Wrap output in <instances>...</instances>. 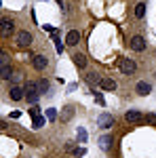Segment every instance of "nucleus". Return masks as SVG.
<instances>
[{"mask_svg": "<svg viewBox=\"0 0 156 158\" xmlns=\"http://www.w3.org/2000/svg\"><path fill=\"white\" fill-rule=\"evenodd\" d=\"M74 63H76L78 68H84V65H86V57L80 55V53H76V55H74Z\"/></svg>", "mask_w": 156, "mask_h": 158, "instance_id": "a211bd4d", "label": "nucleus"}, {"mask_svg": "<svg viewBox=\"0 0 156 158\" xmlns=\"http://www.w3.org/2000/svg\"><path fill=\"white\" fill-rule=\"evenodd\" d=\"M25 99H27L30 103H36L38 99H40V91H38L36 82H27V85H25Z\"/></svg>", "mask_w": 156, "mask_h": 158, "instance_id": "f257e3e1", "label": "nucleus"}, {"mask_svg": "<svg viewBox=\"0 0 156 158\" xmlns=\"http://www.w3.org/2000/svg\"><path fill=\"white\" fill-rule=\"evenodd\" d=\"M32 63H34V68H36V70H44V68L48 65V59L44 57V55H34Z\"/></svg>", "mask_w": 156, "mask_h": 158, "instance_id": "9d476101", "label": "nucleus"}, {"mask_svg": "<svg viewBox=\"0 0 156 158\" xmlns=\"http://www.w3.org/2000/svg\"><path fill=\"white\" fill-rule=\"evenodd\" d=\"M55 47H57V53H63V44H61L59 40H57V42H55Z\"/></svg>", "mask_w": 156, "mask_h": 158, "instance_id": "bb28decb", "label": "nucleus"}, {"mask_svg": "<svg viewBox=\"0 0 156 158\" xmlns=\"http://www.w3.org/2000/svg\"><path fill=\"white\" fill-rule=\"evenodd\" d=\"M72 116H74V106H65L61 110V122H68Z\"/></svg>", "mask_w": 156, "mask_h": 158, "instance_id": "4468645a", "label": "nucleus"}, {"mask_svg": "<svg viewBox=\"0 0 156 158\" xmlns=\"http://www.w3.org/2000/svg\"><path fill=\"white\" fill-rule=\"evenodd\" d=\"M145 122H150V124L156 127V114H145Z\"/></svg>", "mask_w": 156, "mask_h": 158, "instance_id": "b1692460", "label": "nucleus"}, {"mask_svg": "<svg viewBox=\"0 0 156 158\" xmlns=\"http://www.w3.org/2000/svg\"><path fill=\"white\" fill-rule=\"evenodd\" d=\"M47 118H48V120H55V118H57V110H55V108H48L47 110Z\"/></svg>", "mask_w": 156, "mask_h": 158, "instance_id": "5701e85b", "label": "nucleus"}, {"mask_svg": "<svg viewBox=\"0 0 156 158\" xmlns=\"http://www.w3.org/2000/svg\"><path fill=\"white\" fill-rule=\"evenodd\" d=\"M129 44H131V49H133V51H137V53H139V51H144V49H145V38H144V36H133Z\"/></svg>", "mask_w": 156, "mask_h": 158, "instance_id": "0eeeda50", "label": "nucleus"}, {"mask_svg": "<svg viewBox=\"0 0 156 158\" xmlns=\"http://www.w3.org/2000/svg\"><path fill=\"white\" fill-rule=\"evenodd\" d=\"M97 124H99L101 129H110V127L114 124L112 114H99V116H97Z\"/></svg>", "mask_w": 156, "mask_h": 158, "instance_id": "423d86ee", "label": "nucleus"}, {"mask_svg": "<svg viewBox=\"0 0 156 158\" xmlns=\"http://www.w3.org/2000/svg\"><path fill=\"white\" fill-rule=\"evenodd\" d=\"M76 86H78V85H76V82H72V85L68 86V93H72V91H76Z\"/></svg>", "mask_w": 156, "mask_h": 158, "instance_id": "cd10ccee", "label": "nucleus"}, {"mask_svg": "<svg viewBox=\"0 0 156 158\" xmlns=\"http://www.w3.org/2000/svg\"><path fill=\"white\" fill-rule=\"evenodd\" d=\"M86 82L91 86H95V85H101V76L95 72H91V74H86Z\"/></svg>", "mask_w": 156, "mask_h": 158, "instance_id": "2eb2a0df", "label": "nucleus"}, {"mask_svg": "<svg viewBox=\"0 0 156 158\" xmlns=\"http://www.w3.org/2000/svg\"><path fill=\"white\" fill-rule=\"evenodd\" d=\"M44 124H47V122H44V116H36V118L32 120V127H34V129H40V127H44Z\"/></svg>", "mask_w": 156, "mask_h": 158, "instance_id": "6ab92c4d", "label": "nucleus"}, {"mask_svg": "<svg viewBox=\"0 0 156 158\" xmlns=\"http://www.w3.org/2000/svg\"><path fill=\"white\" fill-rule=\"evenodd\" d=\"M0 76H2L4 80L11 78V65H9V63H2V68H0Z\"/></svg>", "mask_w": 156, "mask_h": 158, "instance_id": "f3484780", "label": "nucleus"}, {"mask_svg": "<svg viewBox=\"0 0 156 158\" xmlns=\"http://www.w3.org/2000/svg\"><path fill=\"white\" fill-rule=\"evenodd\" d=\"M76 135H78V141H80V143H84V141H86V129H82V127H78V131H76Z\"/></svg>", "mask_w": 156, "mask_h": 158, "instance_id": "aec40b11", "label": "nucleus"}, {"mask_svg": "<svg viewBox=\"0 0 156 158\" xmlns=\"http://www.w3.org/2000/svg\"><path fill=\"white\" fill-rule=\"evenodd\" d=\"M84 154H86L84 148H76V156H84Z\"/></svg>", "mask_w": 156, "mask_h": 158, "instance_id": "a878e982", "label": "nucleus"}, {"mask_svg": "<svg viewBox=\"0 0 156 158\" xmlns=\"http://www.w3.org/2000/svg\"><path fill=\"white\" fill-rule=\"evenodd\" d=\"M30 44H32V34L25 32V30L19 32V34H17V47H19V49H27Z\"/></svg>", "mask_w": 156, "mask_h": 158, "instance_id": "7ed1b4c3", "label": "nucleus"}, {"mask_svg": "<svg viewBox=\"0 0 156 158\" xmlns=\"http://www.w3.org/2000/svg\"><path fill=\"white\" fill-rule=\"evenodd\" d=\"M36 85H38V91H40V95H42V93H44V91L48 89V82L44 80V78H40V80H38Z\"/></svg>", "mask_w": 156, "mask_h": 158, "instance_id": "412c9836", "label": "nucleus"}, {"mask_svg": "<svg viewBox=\"0 0 156 158\" xmlns=\"http://www.w3.org/2000/svg\"><path fill=\"white\" fill-rule=\"evenodd\" d=\"M30 114H32L34 118H36V116H40V108H38V106H34V108H30Z\"/></svg>", "mask_w": 156, "mask_h": 158, "instance_id": "393cba45", "label": "nucleus"}, {"mask_svg": "<svg viewBox=\"0 0 156 158\" xmlns=\"http://www.w3.org/2000/svg\"><path fill=\"white\" fill-rule=\"evenodd\" d=\"M9 95H11L13 101H21V99L25 97V89H21V86H11V91H9Z\"/></svg>", "mask_w": 156, "mask_h": 158, "instance_id": "6e6552de", "label": "nucleus"}, {"mask_svg": "<svg viewBox=\"0 0 156 158\" xmlns=\"http://www.w3.org/2000/svg\"><path fill=\"white\" fill-rule=\"evenodd\" d=\"M78 40H80V32H78V30H72V32H68V36H65V44H68V47H74V44H78Z\"/></svg>", "mask_w": 156, "mask_h": 158, "instance_id": "1a4fd4ad", "label": "nucleus"}, {"mask_svg": "<svg viewBox=\"0 0 156 158\" xmlns=\"http://www.w3.org/2000/svg\"><path fill=\"white\" fill-rule=\"evenodd\" d=\"M116 80L114 78H101V89L103 91H116Z\"/></svg>", "mask_w": 156, "mask_h": 158, "instance_id": "f8f14e48", "label": "nucleus"}, {"mask_svg": "<svg viewBox=\"0 0 156 158\" xmlns=\"http://www.w3.org/2000/svg\"><path fill=\"white\" fill-rule=\"evenodd\" d=\"M99 148H101L103 152H108L110 148H112V137H110V135H101V137H99Z\"/></svg>", "mask_w": 156, "mask_h": 158, "instance_id": "ddd939ff", "label": "nucleus"}, {"mask_svg": "<svg viewBox=\"0 0 156 158\" xmlns=\"http://www.w3.org/2000/svg\"><path fill=\"white\" fill-rule=\"evenodd\" d=\"M13 30H15V23H13V19H2V23H0V34H2V38H9L13 34Z\"/></svg>", "mask_w": 156, "mask_h": 158, "instance_id": "20e7f679", "label": "nucleus"}, {"mask_svg": "<svg viewBox=\"0 0 156 158\" xmlns=\"http://www.w3.org/2000/svg\"><path fill=\"white\" fill-rule=\"evenodd\" d=\"M135 89H137V93H139V95H144V97L152 93V85H150V82H144V80H141V82H137Z\"/></svg>", "mask_w": 156, "mask_h": 158, "instance_id": "9b49d317", "label": "nucleus"}, {"mask_svg": "<svg viewBox=\"0 0 156 158\" xmlns=\"http://www.w3.org/2000/svg\"><path fill=\"white\" fill-rule=\"evenodd\" d=\"M93 97H95V101L99 103V106H103V103H106V99H103V95H101L99 91H93Z\"/></svg>", "mask_w": 156, "mask_h": 158, "instance_id": "4be33fe9", "label": "nucleus"}, {"mask_svg": "<svg viewBox=\"0 0 156 158\" xmlns=\"http://www.w3.org/2000/svg\"><path fill=\"white\" fill-rule=\"evenodd\" d=\"M124 120L129 122V124H139V122H145V116L139 110H129V112L124 114Z\"/></svg>", "mask_w": 156, "mask_h": 158, "instance_id": "f03ea898", "label": "nucleus"}, {"mask_svg": "<svg viewBox=\"0 0 156 158\" xmlns=\"http://www.w3.org/2000/svg\"><path fill=\"white\" fill-rule=\"evenodd\" d=\"M135 70H137V65H135V61H133V59H129V57H127V59H122V61H120V72H122V74L131 76V74L135 72Z\"/></svg>", "mask_w": 156, "mask_h": 158, "instance_id": "39448f33", "label": "nucleus"}, {"mask_svg": "<svg viewBox=\"0 0 156 158\" xmlns=\"http://www.w3.org/2000/svg\"><path fill=\"white\" fill-rule=\"evenodd\" d=\"M145 15V2H139V4H135V17L137 19H141Z\"/></svg>", "mask_w": 156, "mask_h": 158, "instance_id": "dca6fc26", "label": "nucleus"}]
</instances>
